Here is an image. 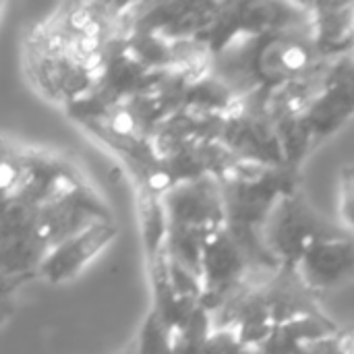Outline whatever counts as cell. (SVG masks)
I'll return each instance as SVG.
<instances>
[{"label": "cell", "mask_w": 354, "mask_h": 354, "mask_svg": "<svg viewBox=\"0 0 354 354\" xmlns=\"http://www.w3.org/2000/svg\"><path fill=\"white\" fill-rule=\"evenodd\" d=\"M322 62L326 60L315 46L309 23L236 39L214 58L212 73L243 97L253 91L274 93L309 75Z\"/></svg>", "instance_id": "cell-1"}, {"label": "cell", "mask_w": 354, "mask_h": 354, "mask_svg": "<svg viewBox=\"0 0 354 354\" xmlns=\"http://www.w3.org/2000/svg\"><path fill=\"white\" fill-rule=\"evenodd\" d=\"M226 230L247 253L253 274L270 280L280 263L263 243V226L286 195L301 189V170L295 166H259L239 162L220 180Z\"/></svg>", "instance_id": "cell-2"}, {"label": "cell", "mask_w": 354, "mask_h": 354, "mask_svg": "<svg viewBox=\"0 0 354 354\" xmlns=\"http://www.w3.org/2000/svg\"><path fill=\"white\" fill-rule=\"evenodd\" d=\"M83 180L81 172L64 158L41 149L10 145L4 137L0 166L2 201H23L41 207Z\"/></svg>", "instance_id": "cell-3"}, {"label": "cell", "mask_w": 354, "mask_h": 354, "mask_svg": "<svg viewBox=\"0 0 354 354\" xmlns=\"http://www.w3.org/2000/svg\"><path fill=\"white\" fill-rule=\"evenodd\" d=\"M311 23L309 2H282V0H228L203 35L212 56H220L230 44L241 37H253L270 31L303 27Z\"/></svg>", "instance_id": "cell-4"}, {"label": "cell", "mask_w": 354, "mask_h": 354, "mask_svg": "<svg viewBox=\"0 0 354 354\" xmlns=\"http://www.w3.org/2000/svg\"><path fill=\"white\" fill-rule=\"evenodd\" d=\"M353 234L328 222L305 197L303 189L280 199L263 226V243L280 268H299L307 251L326 239Z\"/></svg>", "instance_id": "cell-5"}, {"label": "cell", "mask_w": 354, "mask_h": 354, "mask_svg": "<svg viewBox=\"0 0 354 354\" xmlns=\"http://www.w3.org/2000/svg\"><path fill=\"white\" fill-rule=\"evenodd\" d=\"M0 243L2 292L8 299L17 286L39 278V270L50 253L39 230V207L23 201H2Z\"/></svg>", "instance_id": "cell-6"}, {"label": "cell", "mask_w": 354, "mask_h": 354, "mask_svg": "<svg viewBox=\"0 0 354 354\" xmlns=\"http://www.w3.org/2000/svg\"><path fill=\"white\" fill-rule=\"evenodd\" d=\"M270 93L253 91L239 97L224 118L220 141L241 160L259 166H288L278 127L268 110Z\"/></svg>", "instance_id": "cell-7"}, {"label": "cell", "mask_w": 354, "mask_h": 354, "mask_svg": "<svg viewBox=\"0 0 354 354\" xmlns=\"http://www.w3.org/2000/svg\"><path fill=\"white\" fill-rule=\"evenodd\" d=\"M220 0H160V2H129L124 12V35L133 31L153 33L166 41L201 39L212 27Z\"/></svg>", "instance_id": "cell-8"}, {"label": "cell", "mask_w": 354, "mask_h": 354, "mask_svg": "<svg viewBox=\"0 0 354 354\" xmlns=\"http://www.w3.org/2000/svg\"><path fill=\"white\" fill-rule=\"evenodd\" d=\"M23 68L31 87L52 104L73 106L95 83V73L31 37L23 39Z\"/></svg>", "instance_id": "cell-9"}, {"label": "cell", "mask_w": 354, "mask_h": 354, "mask_svg": "<svg viewBox=\"0 0 354 354\" xmlns=\"http://www.w3.org/2000/svg\"><path fill=\"white\" fill-rule=\"evenodd\" d=\"M251 280L268 282L253 274L247 253L226 228L214 230L203 247L201 305L209 313H214Z\"/></svg>", "instance_id": "cell-10"}, {"label": "cell", "mask_w": 354, "mask_h": 354, "mask_svg": "<svg viewBox=\"0 0 354 354\" xmlns=\"http://www.w3.org/2000/svg\"><path fill=\"white\" fill-rule=\"evenodd\" d=\"M100 222H112V214L85 180L39 207V230L50 251Z\"/></svg>", "instance_id": "cell-11"}, {"label": "cell", "mask_w": 354, "mask_h": 354, "mask_svg": "<svg viewBox=\"0 0 354 354\" xmlns=\"http://www.w3.org/2000/svg\"><path fill=\"white\" fill-rule=\"evenodd\" d=\"M354 116V54L328 62L322 93L303 114L315 149Z\"/></svg>", "instance_id": "cell-12"}, {"label": "cell", "mask_w": 354, "mask_h": 354, "mask_svg": "<svg viewBox=\"0 0 354 354\" xmlns=\"http://www.w3.org/2000/svg\"><path fill=\"white\" fill-rule=\"evenodd\" d=\"M164 205L170 224L201 228L209 232L226 226L222 189L214 176L176 185L164 195Z\"/></svg>", "instance_id": "cell-13"}, {"label": "cell", "mask_w": 354, "mask_h": 354, "mask_svg": "<svg viewBox=\"0 0 354 354\" xmlns=\"http://www.w3.org/2000/svg\"><path fill=\"white\" fill-rule=\"evenodd\" d=\"M297 270L317 297L354 282V234L315 243Z\"/></svg>", "instance_id": "cell-14"}, {"label": "cell", "mask_w": 354, "mask_h": 354, "mask_svg": "<svg viewBox=\"0 0 354 354\" xmlns=\"http://www.w3.org/2000/svg\"><path fill=\"white\" fill-rule=\"evenodd\" d=\"M116 236L118 226L114 224V220L100 222L83 230L81 234L60 243L48 253L39 270V278L48 280L50 284H60L77 278L85 270V266H89L108 245L116 241Z\"/></svg>", "instance_id": "cell-15"}, {"label": "cell", "mask_w": 354, "mask_h": 354, "mask_svg": "<svg viewBox=\"0 0 354 354\" xmlns=\"http://www.w3.org/2000/svg\"><path fill=\"white\" fill-rule=\"evenodd\" d=\"M261 288L276 326L301 317L326 315L319 307L322 297L305 284L297 268H280Z\"/></svg>", "instance_id": "cell-16"}, {"label": "cell", "mask_w": 354, "mask_h": 354, "mask_svg": "<svg viewBox=\"0 0 354 354\" xmlns=\"http://www.w3.org/2000/svg\"><path fill=\"white\" fill-rule=\"evenodd\" d=\"M311 4V31L324 60H334L354 50V2L317 0Z\"/></svg>", "instance_id": "cell-17"}, {"label": "cell", "mask_w": 354, "mask_h": 354, "mask_svg": "<svg viewBox=\"0 0 354 354\" xmlns=\"http://www.w3.org/2000/svg\"><path fill=\"white\" fill-rule=\"evenodd\" d=\"M340 328L328 317H301L274 328L270 338L255 351L257 354H301L311 342L338 334Z\"/></svg>", "instance_id": "cell-18"}, {"label": "cell", "mask_w": 354, "mask_h": 354, "mask_svg": "<svg viewBox=\"0 0 354 354\" xmlns=\"http://www.w3.org/2000/svg\"><path fill=\"white\" fill-rule=\"evenodd\" d=\"M149 270V280H151V292H153V305L151 311H156L160 315V319L174 332L178 326H183L201 305L199 301H191V299H183L170 280V266H168V257L166 251L156 257L153 261L147 263Z\"/></svg>", "instance_id": "cell-19"}, {"label": "cell", "mask_w": 354, "mask_h": 354, "mask_svg": "<svg viewBox=\"0 0 354 354\" xmlns=\"http://www.w3.org/2000/svg\"><path fill=\"white\" fill-rule=\"evenodd\" d=\"M236 102L239 95L209 71L187 87L180 110L201 116H226Z\"/></svg>", "instance_id": "cell-20"}, {"label": "cell", "mask_w": 354, "mask_h": 354, "mask_svg": "<svg viewBox=\"0 0 354 354\" xmlns=\"http://www.w3.org/2000/svg\"><path fill=\"white\" fill-rule=\"evenodd\" d=\"M137 195V214H139V228L141 241L145 249L147 263L160 257L166 249V239L170 230L168 212L164 205V197L153 195L143 189H135Z\"/></svg>", "instance_id": "cell-21"}, {"label": "cell", "mask_w": 354, "mask_h": 354, "mask_svg": "<svg viewBox=\"0 0 354 354\" xmlns=\"http://www.w3.org/2000/svg\"><path fill=\"white\" fill-rule=\"evenodd\" d=\"M214 232V230H212ZM209 230H201V228H191V226H176L170 224L168 230V239H166V257L193 272L195 276L201 278V261H203V247L207 236L212 234Z\"/></svg>", "instance_id": "cell-22"}, {"label": "cell", "mask_w": 354, "mask_h": 354, "mask_svg": "<svg viewBox=\"0 0 354 354\" xmlns=\"http://www.w3.org/2000/svg\"><path fill=\"white\" fill-rule=\"evenodd\" d=\"M214 319L212 313L199 305L197 311L174 330L172 334V348L174 354H205L209 338L214 334Z\"/></svg>", "instance_id": "cell-23"}, {"label": "cell", "mask_w": 354, "mask_h": 354, "mask_svg": "<svg viewBox=\"0 0 354 354\" xmlns=\"http://www.w3.org/2000/svg\"><path fill=\"white\" fill-rule=\"evenodd\" d=\"M172 334L174 332L160 319V315L149 309V313L141 326L135 351L139 354H174Z\"/></svg>", "instance_id": "cell-24"}, {"label": "cell", "mask_w": 354, "mask_h": 354, "mask_svg": "<svg viewBox=\"0 0 354 354\" xmlns=\"http://www.w3.org/2000/svg\"><path fill=\"white\" fill-rule=\"evenodd\" d=\"M301 354H354V334L340 330L334 336L311 342Z\"/></svg>", "instance_id": "cell-25"}, {"label": "cell", "mask_w": 354, "mask_h": 354, "mask_svg": "<svg viewBox=\"0 0 354 354\" xmlns=\"http://www.w3.org/2000/svg\"><path fill=\"white\" fill-rule=\"evenodd\" d=\"M340 216L344 228L354 234V166H346L340 174Z\"/></svg>", "instance_id": "cell-26"}, {"label": "cell", "mask_w": 354, "mask_h": 354, "mask_svg": "<svg viewBox=\"0 0 354 354\" xmlns=\"http://www.w3.org/2000/svg\"><path fill=\"white\" fill-rule=\"evenodd\" d=\"M118 354H139L137 351H124V353H118Z\"/></svg>", "instance_id": "cell-27"}, {"label": "cell", "mask_w": 354, "mask_h": 354, "mask_svg": "<svg viewBox=\"0 0 354 354\" xmlns=\"http://www.w3.org/2000/svg\"><path fill=\"white\" fill-rule=\"evenodd\" d=\"M247 354H257V353H255V351H251V353H247Z\"/></svg>", "instance_id": "cell-28"}, {"label": "cell", "mask_w": 354, "mask_h": 354, "mask_svg": "<svg viewBox=\"0 0 354 354\" xmlns=\"http://www.w3.org/2000/svg\"><path fill=\"white\" fill-rule=\"evenodd\" d=\"M353 54H354V50H353Z\"/></svg>", "instance_id": "cell-29"}]
</instances>
